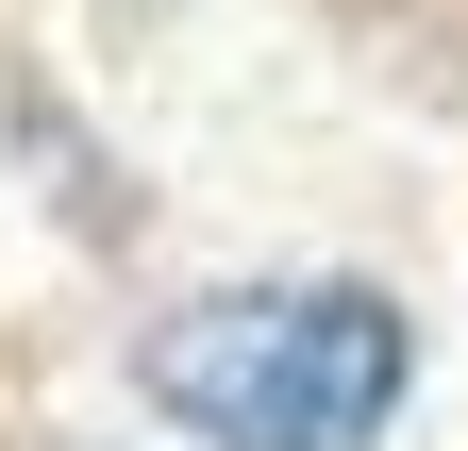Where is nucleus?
Segmentation results:
<instances>
[{
    "mask_svg": "<svg viewBox=\"0 0 468 451\" xmlns=\"http://www.w3.org/2000/svg\"><path fill=\"white\" fill-rule=\"evenodd\" d=\"M134 384L201 451H368L419 384V334L385 285H234L201 318H167Z\"/></svg>",
    "mask_w": 468,
    "mask_h": 451,
    "instance_id": "obj_1",
    "label": "nucleus"
}]
</instances>
